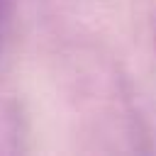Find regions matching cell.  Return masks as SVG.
<instances>
[{
    "label": "cell",
    "instance_id": "1",
    "mask_svg": "<svg viewBox=\"0 0 156 156\" xmlns=\"http://www.w3.org/2000/svg\"><path fill=\"white\" fill-rule=\"evenodd\" d=\"M10 17H12V7H10V0H0V46L7 37V29H10Z\"/></svg>",
    "mask_w": 156,
    "mask_h": 156
}]
</instances>
